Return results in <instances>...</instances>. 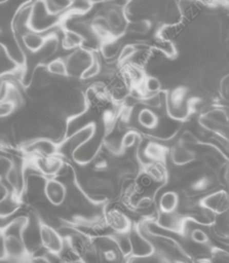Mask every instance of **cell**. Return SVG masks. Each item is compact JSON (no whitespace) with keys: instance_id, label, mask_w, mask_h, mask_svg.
I'll list each match as a JSON object with an SVG mask.
<instances>
[{"instance_id":"1","label":"cell","mask_w":229,"mask_h":263,"mask_svg":"<svg viewBox=\"0 0 229 263\" xmlns=\"http://www.w3.org/2000/svg\"><path fill=\"white\" fill-rule=\"evenodd\" d=\"M31 4L32 10L29 23L30 30L44 33L60 24L61 15L49 13L44 0H35Z\"/></svg>"},{"instance_id":"2","label":"cell","mask_w":229,"mask_h":263,"mask_svg":"<svg viewBox=\"0 0 229 263\" xmlns=\"http://www.w3.org/2000/svg\"><path fill=\"white\" fill-rule=\"evenodd\" d=\"M199 124L214 134L228 139V113L223 107H213L198 118Z\"/></svg>"},{"instance_id":"3","label":"cell","mask_w":229,"mask_h":263,"mask_svg":"<svg viewBox=\"0 0 229 263\" xmlns=\"http://www.w3.org/2000/svg\"><path fill=\"white\" fill-rule=\"evenodd\" d=\"M39 237L41 247L49 254L60 255L66 243L58 229L41 221L39 223Z\"/></svg>"},{"instance_id":"4","label":"cell","mask_w":229,"mask_h":263,"mask_svg":"<svg viewBox=\"0 0 229 263\" xmlns=\"http://www.w3.org/2000/svg\"><path fill=\"white\" fill-rule=\"evenodd\" d=\"M94 55V51H90L83 47L72 50L65 59L68 76L79 78L82 71L89 65Z\"/></svg>"},{"instance_id":"5","label":"cell","mask_w":229,"mask_h":263,"mask_svg":"<svg viewBox=\"0 0 229 263\" xmlns=\"http://www.w3.org/2000/svg\"><path fill=\"white\" fill-rule=\"evenodd\" d=\"M31 164L40 175L47 179L56 178L65 162L59 154H54L49 156H32Z\"/></svg>"},{"instance_id":"6","label":"cell","mask_w":229,"mask_h":263,"mask_svg":"<svg viewBox=\"0 0 229 263\" xmlns=\"http://www.w3.org/2000/svg\"><path fill=\"white\" fill-rule=\"evenodd\" d=\"M103 220L114 233H128L132 229L131 220L122 211L115 208L106 210Z\"/></svg>"},{"instance_id":"7","label":"cell","mask_w":229,"mask_h":263,"mask_svg":"<svg viewBox=\"0 0 229 263\" xmlns=\"http://www.w3.org/2000/svg\"><path fill=\"white\" fill-rule=\"evenodd\" d=\"M43 195L51 205L60 206L67 199L68 189L56 178H47L43 187Z\"/></svg>"},{"instance_id":"8","label":"cell","mask_w":229,"mask_h":263,"mask_svg":"<svg viewBox=\"0 0 229 263\" xmlns=\"http://www.w3.org/2000/svg\"><path fill=\"white\" fill-rule=\"evenodd\" d=\"M23 149L31 156H49L59 154V144L46 137H40L29 141L23 146Z\"/></svg>"},{"instance_id":"9","label":"cell","mask_w":229,"mask_h":263,"mask_svg":"<svg viewBox=\"0 0 229 263\" xmlns=\"http://www.w3.org/2000/svg\"><path fill=\"white\" fill-rule=\"evenodd\" d=\"M4 245L7 259L11 262L22 263L29 258L30 254L24 243L22 236L18 235H4Z\"/></svg>"},{"instance_id":"10","label":"cell","mask_w":229,"mask_h":263,"mask_svg":"<svg viewBox=\"0 0 229 263\" xmlns=\"http://www.w3.org/2000/svg\"><path fill=\"white\" fill-rule=\"evenodd\" d=\"M201 206L214 213L215 215L228 212L229 196L227 191L221 189L206 194L199 202Z\"/></svg>"},{"instance_id":"11","label":"cell","mask_w":229,"mask_h":263,"mask_svg":"<svg viewBox=\"0 0 229 263\" xmlns=\"http://www.w3.org/2000/svg\"><path fill=\"white\" fill-rule=\"evenodd\" d=\"M4 180L9 190L22 197V194L25 192V186H26L24 166L15 163L12 160V165L6 173Z\"/></svg>"},{"instance_id":"12","label":"cell","mask_w":229,"mask_h":263,"mask_svg":"<svg viewBox=\"0 0 229 263\" xmlns=\"http://www.w3.org/2000/svg\"><path fill=\"white\" fill-rule=\"evenodd\" d=\"M94 133H96V125L94 123L91 122L83 126L82 128L78 129L72 136H70V138L68 139V147H69L70 153H72L76 148H78L82 144L92 139L94 136Z\"/></svg>"},{"instance_id":"13","label":"cell","mask_w":229,"mask_h":263,"mask_svg":"<svg viewBox=\"0 0 229 263\" xmlns=\"http://www.w3.org/2000/svg\"><path fill=\"white\" fill-rule=\"evenodd\" d=\"M122 43L120 38H109L103 41L99 48V53L106 63L117 62V57L120 51Z\"/></svg>"},{"instance_id":"14","label":"cell","mask_w":229,"mask_h":263,"mask_svg":"<svg viewBox=\"0 0 229 263\" xmlns=\"http://www.w3.org/2000/svg\"><path fill=\"white\" fill-rule=\"evenodd\" d=\"M152 28H153V22L150 17L140 16L135 20H128L125 33L131 36H135V35L144 36V35H147Z\"/></svg>"},{"instance_id":"15","label":"cell","mask_w":229,"mask_h":263,"mask_svg":"<svg viewBox=\"0 0 229 263\" xmlns=\"http://www.w3.org/2000/svg\"><path fill=\"white\" fill-rule=\"evenodd\" d=\"M21 204V196L10 191L7 196L0 201V218H9L13 216L20 210Z\"/></svg>"},{"instance_id":"16","label":"cell","mask_w":229,"mask_h":263,"mask_svg":"<svg viewBox=\"0 0 229 263\" xmlns=\"http://www.w3.org/2000/svg\"><path fill=\"white\" fill-rule=\"evenodd\" d=\"M171 161L176 165H185L193 161L196 157L194 151H192L187 145L176 144L170 152Z\"/></svg>"},{"instance_id":"17","label":"cell","mask_w":229,"mask_h":263,"mask_svg":"<svg viewBox=\"0 0 229 263\" xmlns=\"http://www.w3.org/2000/svg\"><path fill=\"white\" fill-rule=\"evenodd\" d=\"M180 204V197L175 191H165L158 199V210L162 213L176 212Z\"/></svg>"},{"instance_id":"18","label":"cell","mask_w":229,"mask_h":263,"mask_svg":"<svg viewBox=\"0 0 229 263\" xmlns=\"http://www.w3.org/2000/svg\"><path fill=\"white\" fill-rule=\"evenodd\" d=\"M144 171L146 176L155 182H163L167 178V171L163 161L147 162Z\"/></svg>"},{"instance_id":"19","label":"cell","mask_w":229,"mask_h":263,"mask_svg":"<svg viewBox=\"0 0 229 263\" xmlns=\"http://www.w3.org/2000/svg\"><path fill=\"white\" fill-rule=\"evenodd\" d=\"M137 120L139 124L146 129H154L159 122L157 114L148 107H144L138 112Z\"/></svg>"},{"instance_id":"20","label":"cell","mask_w":229,"mask_h":263,"mask_svg":"<svg viewBox=\"0 0 229 263\" xmlns=\"http://www.w3.org/2000/svg\"><path fill=\"white\" fill-rule=\"evenodd\" d=\"M63 30H64V33L60 41V44L62 45L63 49L72 51L82 45L83 38L81 35H79L78 33L72 30H67V29H63Z\"/></svg>"},{"instance_id":"21","label":"cell","mask_w":229,"mask_h":263,"mask_svg":"<svg viewBox=\"0 0 229 263\" xmlns=\"http://www.w3.org/2000/svg\"><path fill=\"white\" fill-rule=\"evenodd\" d=\"M144 156L150 161H163L166 154V148L157 143V142H149L144 150Z\"/></svg>"},{"instance_id":"22","label":"cell","mask_w":229,"mask_h":263,"mask_svg":"<svg viewBox=\"0 0 229 263\" xmlns=\"http://www.w3.org/2000/svg\"><path fill=\"white\" fill-rule=\"evenodd\" d=\"M45 69L48 72L49 75L52 77H58V78H65L68 77V72H67V66L64 58H53L50 59L46 65Z\"/></svg>"},{"instance_id":"23","label":"cell","mask_w":229,"mask_h":263,"mask_svg":"<svg viewBox=\"0 0 229 263\" xmlns=\"http://www.w3.org/2000/svg\"><path fill=\"white\" fill-rule=\"evenodd\" d=\"M103 71V63L99 58V51H94V55L89 65L82 71L80 75V79L82 80H90L99 77Z\"/></svg>"},{"instance_id":"24","label":"cell","mask_w":229,"mask_h":263,"mask_svg":"<svg viewBox=\"0 0 229 263\" xmlns=\"http://www.w3.org/2000/svg\"><path fill=\"white\" fill-rule=\"evenodd\" d=\"M140 86H141V89L143 91V95L146 96V95L159 92L162 88V83L159 80V78H157L156 76L146 75Z\"/></svg>"},{"instance_id":"25","label":"cell","mask_w":229,"mask_h":263,"mask_svg":"<svg viewBox=\"0 0 229 263\" xmlns=\"http://www.w3.org/2000/svg\"><path fill=\"white\" fill-rule=\"evenodd\" d=\"M49 13L62 15L69 10L72 0H44Z\"/></svg>"},{"instance_id":"26","label":"cell","mask_w":229,"mask_h":263,"mask_svg":"<svg viewBox=\"0 0 229 263\" xmlns=\"http://www.w3.org/2000/svg\"><path fill=\"white\" fill-rule=\"evenodd\" d=\"M141 102L150 109H159L163 104H165V95L162 90L156 93L146 95L141 99Z\"/></svg>"},{"instance_id":"27","label":"cell","mask_w":229,"mask_h":263,"mask_svg":"<svg viewBox=\"0 0 229 263\" xmlns=\"http://www.w3.org/2000/svg\"><path fill=\"white\" fill-rule=\"evenodd\" d=\"M138 47H137V44L136 43H132V42H127L125 44H122L121 48H120V51L118 53V57H117V62L118 64H124V63H127L130 61V59L132 58V55L135 54V52L137 51Z\"/></svg>"},{"instance_id":"28","label":"cell","mask_w":229,"mask_h":263,"mask_svg":"<svg viewBox=\"0 0 229 263\" xmlns=\"http://www.w3.org/2000/svg\"><path fill=\"white\" fill-rule=\"evenodd\" d=\"M141 136L139 135V133L135 132V130H128L126 132L120 139V147L122 150L128 149L130 147H132L139 140H140Z\"/></svg>"},{"instance_id":"29","label":"cell","mask_w":229,"mask_h":263,"mask_svg":"<svg viewBox=\"0 0 229 263\" xmlns=\"http://www.w3.org/2000/svg\"><path fill=\"white\" fill-rule=\"evenodd\" d=\"M189 236H190V239L193 242L197 243V245H202L203 246V245L208 243V240H209L208 234L204 230H202L201 228L192 229Z\"/></svg>"},{"instance_id":"30","label":"cell","mask_w":229,"mask_h":263,"mask_svg":"<svg viewBox=\"0 0 229 263\" xmlns=\"http://www.w3.org/2000/svg\"><path fill=\"white\" fill-rule=\"evenodd\" d=\"M16 109V106L7 100L0 101V119L6 118L7 116L11 115L13 111Z\"/></svg>"},{"instance_id":"31","label":"cell","mask_w":229,"mask_h":263,"mask_svg":"<svg viewBox=\"0 0 229 263\" xmlns=\"http://www.w3.org/2000/svg\"><path fill=\"white\" fill-rule=\"evenodd\" d=\"M219 92L224 100H228L229 97V75L225 74L224 76L221 77L219 84H218Z\"/></svg>"},{"instance_id":"32","label":"cell","mask_w":229,"mask_h":263,"mask_svg":"<svg viewBox=\"0 0 229 263\" xmlns=\"http://www.w3.org/2000/svg\"><path fill=\"white\" fill-rule=\"evenodd\" d=\"M12 165V160L4 155L0 154V180H3L6 173Z\"/></svg>"},{"instance_id":"33","label":"cell","mask_w":229,"mask_h":263,"mask_svg":"<svg viewBox=\"0 0 229 263\" xmlns=\"http://www.w3.org/2000/svg\"><path fill=\"white\" fill-rule=\"evenodd\" d=\"M7 259L6 251H5V245H4V237L2 232L0 231V260Z\"/></svg>"},{"instance_id":"34","label":"cell","mask_w":229,"mask_h":263,"mask_svg":"<svg viewBox=\"0 0 229 263\" xmlns=\"http://www.w3.org/2000/svg\"><path fill=\"white\" fill-rule=\"evenodd\" d=\"M9 192H10V190H9V188L7 187V185L4 184V183L2 182V180H0V201H1L4 197H6Z\"/></svg>"},{"instance_id":"35","label":"cell","mask_w":229,"mask_h":263,"mask_svg":"<svg viewBox=\"0 0 229 263\" xmlns=\"http://www.w3.org/2000/svg\"><path fill=\"white\" fill-rule=\"evenodd\" d=\"M68 263H85V261L81 257H76V258H73L72 260H70Z\"/></svg>"},{"instance_id":"36","label":"cell","mask_w":229,"mask_h":263,"mask_svg":"<svg viewBox=\"0 0 229 263\" xmlns=\"http://www.w3.org/2000/svg\"><path fill=\"white\" fill-rule=\"evenodd\" d=\"M0 263H12V262L8 259H5V260H0Z\"/></svg>"}]
</instances>
